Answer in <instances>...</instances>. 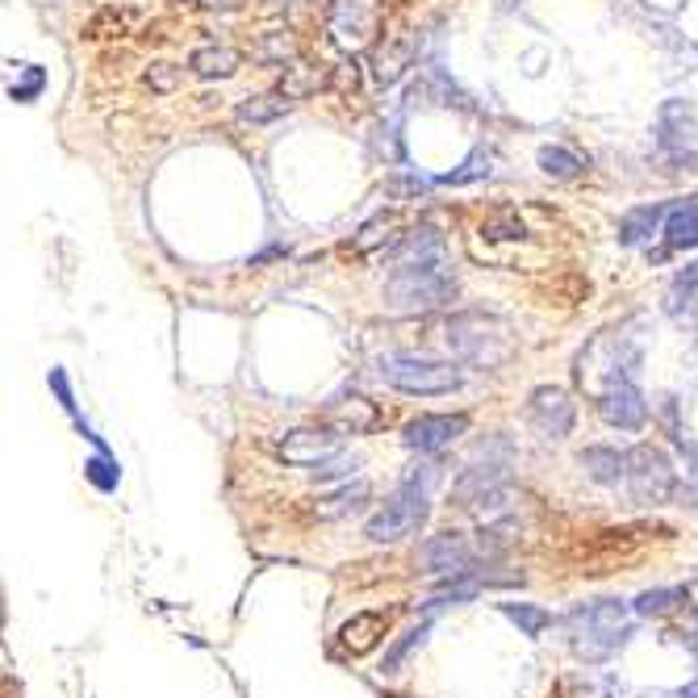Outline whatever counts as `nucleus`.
<instances>
[{
	"label": "nucleus",
	"instance_id": "obj_16",
	"mask_svg": "<svg viewBox=\"0 0 698 698\" xmlns=\"http://www.w3.org/2000/svg\"><path fill=\"white\" fill-rule=\"evenodd\" d=\"M582 469H586L598 485H619L627 482V452L607 448V444H594V448L582 452Z\"/></svg>",
	"mask_w": 698,
	"mask_h": 698
},
{
	"label": "nucleus",
	"instance_id": "obj_24",
	"mask_svg": "<svg viewBox=\"0 0 698 698\" xmlns=\"http://www.w3.org/2000/svg\"><path fill=\"white\" fill-rule=\"evenodd\" d=\"M502 615L523 627V636H544V627L552 623V615L544 607H532V602H507Z\"/></svg>",
	"mask_w": 698,
	"mask_h": 698
},
{
	"label": "nucleus",
	"instance_id": "obj_9",
	"mask_svg": "<svg viewBox=\"0 0 698 698\" xmlns=\"http://www.w3.org/2000/svg\"><path fill=\"white\" fill-rule=\"evenodd\" d=\"M419 561L427 573L435 577H464L473 561H477V552H473V544L460 536V532H439V536H431L423 544V552H419Z\"/></svg>",
	"mask_w": 698,
	"mask_h": 698
},
{
	"label": "nucleus",
	"instance_id": "obj_18",
	"mask_svg": "<svg viewBox=\"0 0 698 698\" xmlns=\"http://www.w3.org/2000/svg\"><path fill=\"white\" fill-rule=\"evenodd\" d=\"M410 59H414V38H410V34H394V38L376 51V80L398 84L402 72L410 67Z\"/></svg>",
	"mask_w": 698,
	"mask_h": 698
},
{
	"label": "nucleus",
	"instance_id": "obj_1",
	"mask_svg": "<svg viewBox=\"0 0 698 698\" xmlns=\"http://www.w3.org/2000/svg\"><path fill=\"white\" fill-rule=\"evenodd\" d=\"M394 269L385 281V306L394 314H427L457 297V276L444 260V239L423 226L389 247Z\"/></svg>",
	"mask_w": 698,
	"mask_h": 698
},
{
	"label": "nucleus",
	"instance_id": "obj_17",
	"mask_svg": "<svg viewBox=\"0 0 698 698\" xmlns=\"http://www.w3.org/2000/svg\"><path fill=\"white\" fill-rule=\"evenodd\" d=\"M665 247L670 251H690L698 247V201H677L670 205V217H665Z\"/></svg>",
	"mask_w": 698,
	"mask_h": 698
},
{
	"label": "nucleus",
	"instance_id": "obj_21",
	"mask_svg": "<svg viewBox=\"0 0 698 698\" xmlns=\"http://www.w3.org/2000/svg\"><path fill=\"white\" fill-rule=\"evenodd\" d=\"M698 310V264H690L686 272H677L670 285V314L682 319V314H695Z\"/></svg>",
	"mask_w": 698,
	"mask_h": 698
},
{
	"label": "nucleus",
	"instance_id": "obj_14",
	"mask_svg": "<svg viewBox=\"0 0 698 698\" xmlns=\"http://www.w3.org/2000/svg\"><path fill=\"white\" fill-rule=\"evenodd\" d=\"M665 217H670V205H640V210L623 214V222H619V242H623V247H645L657 230H665Z\"/></svg>",
	"mask_w": 698,
	"mask_h": 698
},
{
	"label": "nucleus",
	"instance_id": "obj_25",
	"mask_svg": "<svg viewBox=\"0 0 698 698\" xmlns=\"http://www.w3.org/2000/svg\"><path fill=\"white\" fill-rule=\"evenodd\" d=\"M297 42L289 38V29L281 34V29H272L260 38V47H255V59H269V63H285V59H294Z\"/></svg>",
	"mask_w": 698,
	"mask_h": 698
},
{
	"label": "nucleus",
	"instance_id": "obj_8",
	"mask_svg": "<svg viewBox=\"0 0 698 698\" xmlns=\"http://www.w3.org/2000/svg\"><path fill=\"white\" fill-rule=\"evenodd\" d=\"M527 419L532 427L544 435V439H564L573 431V419H577V406L564 394L561 385H539L527 402Z\"/></svg>",
	"mask_w": 698,
	"mask_h": 698
},
{
	"label": "nucleus",
	"instance_id": "obj_22",
	"mask_svg": "<svg viewBox=\"0 0 698 698\" xmlns=\"http://www.w3.org/2000/svg\"><path fill=\"white\" fill-rule=\"evenodd\" d=\"M319 84L323 76L314 72V67H306V63H294V67H285V76H281V97H289V101H306L310 92H319Z\"/></svg>",
	"mask_w": 698,
	"mask_h": 698
},
{
	"label": "nucleus",
	"instance_id": "obj_4",
	"mask_svg": "<svg viewBox=\"0 0 698 698\" xmlns=\"http://www.w3.org/2000/svg\"><path fill=\"white\" fill-rule=\"evenodd\" d=\"M431 485H435V469L427 464H419V469H410L398 489L385 498V507L364 523V536L376 539V544H389V539H402L410 536L423 519H427V502H431Z\"/></svg>",
	"mask_w": 698,
	"mask_h": 698
},
{
	"label": "nucleus",
	"instance_id": "obj_12",
	"mask_svg": "<svg viewBox=\"0 0 698 698\" xmlns=\"http://www.w3.org/2000/svg\"><path fill=\"white\" fill-rule=\"evenodd\" d=\"M281 457L289 464H319L314 473H326L331 460L339 457V435H331V431H289L281 439Z\"/></svg>",
	"mask_w": 698,
	"mask_h": 698
},
{
	"label": "nucleus",
	"instance_id": "obj_3",
	"mask_svg": "<svg viewBox=\"0 0 698 698\" xmlns=\"http://www.w3.org/2000/svg\"><path fill=\"white\" fill-rule=\"evenodd\" d=\"M448 348L457 360L473 364V369H502L514 356V335L498 314L469 310V314H457L448 323Z\"/></svg>",
	"mask_w": 698,
	"mask_h": 698
},
{
	"label": "nucleus",
	"instance_id": "obj_30",
	"mask_svg": "<svg viewBox=\"0 0 698 698\" xmlns=\"http://www.w3.org/2000/svg\"><path fill=\"white\" fill-rule=\"evenodd\" d=\"M381 230H389V217H376V222H369L364 230H360V239H356V251H373L376 242H385V235Z\"/></svg>",
	"mask_w": 698,
	"mask_h": 698
},
{
	"label": "nucleus",
	"instance_id": "obj_23",
	"mask_svg": "<svg viewBox=\"0 0 698 698\" xmlns=\"http://www.w3.org/2000/svg\"><path fill=\"white\" fill-rule=\"evenodd\" d=\"M427 632H431V619H423L419 627H410L402 640L389 648V657H385V665H381V673H402L406 657H410L414 648H423V640H427Z\"/></svg>",
	"mask_w": 698,
	"mask_h": 698
},
{
	"label": "nucleus",
	"instance_id": "obj_20",
	"mask_svg": "<svg viewBox=\"0 0 698 698\" xmlns=\"http://www.w3.org/2000/svg\"><path fill=\"white\" fill-rule=\"evenodd\" d=\"M582 167H586L582 155L569 151V147H539V172L552 176V180H573Z\"/></svg>",
	"mask_w": 698,
	"mask_h": 698
},
{
	"label": "nucleus",
	"instance_id": "obj_27",
	"mask_svg": "<svg viewBox=\"0 0 698 698\" xmlns=\"http://www.w3.org/2000/svg\"><path fill=\"white\" fill-rule=\"evenodd\" d=\"M482 176H489V155H485V151H473L469 160L460 163V172H448V176H444V185H469V180H482Z\"/></svg>",
	"mask_w": 698,
	"mask_h": 698
},
{
	"label": "nucleus",
	"instance_id": "obj_6",
	"mask_svg": "<svg viewBox=\"0 0 698 698\" xmlns=\"http://www.w3.org/2000/svg\"><path fill=\"white\" fill-rule=\"evenodd\" d=\"M507 477H511V439L494 435L489 444L477 448V457L460 469L452 498L460 507H489L507 494Z\"/></svg>",
	"mask_w": 698,
	"mask_h": 698
},
{
	"label": "nucleus",
	"instance_id": "obj_32",
	"mask_svg": "<svg viewBox=\"0 0 698 698\" xmlns=\"http://www.w3.org/2000/svg\"><path fill=\"white\" fill-rule=\"evenodd\" d=\"M686 698H698V690H690V695H686Z\"/></svg>",
	"mask_w": 698,
	"mask_h": 698
},
{
	"label": "nucleus",
	"instance_id": "obj_28",
	"mask_svg": "<svg viewBox=\"0 0 698 698\" xmlns=\"http://www.w3.org/2000/svg\"><path fill=\"white\" fill-rule=\"evenodd\" d=\"M180 76H185V72H180L176 63H151L142 80H147V88H155V92H172V88L180 84Z\"/></svg>",
	"mask_w": 698,
	"mask_h": 698
},
{
	"label": "nucleus",
	"instance_id": "obj_10",
	"mask_svg": "<svg viewBox=\"0 0 698 698\" xmlns=\"http://www.w3.org/2000/svg\"><path fill=\"white\" fill-rule=\"evenodd\" d=\"M598 410H602V419L619 431H640L648 419V406H645V394L636 389V381L632 376H615L611 385H607V394L598 398Z\"/></svg>",
	"mask_w": 698,
	"mask_h": 698
},
{
	"label": "nucleus",
	"instance_id": "obj_5",
	"mask_svg": "<svg viewBox=\"0 0 698 698\" xmlns=\"http://www.w3.org/2000/svg\"><path fill=\"white\" fill-rule=\"evenodd\" d=\"M376 376L394 389H402L410 398H439L464 385V373L457 364L431 360V356H414V351H381L376 356Z\"/></svg>",
	"mask_w": 698,
	"mask_h": 698
},
{
	"label": "nucleus",
	"instance_id": "obj_13",
	"mask_svg": "<svg viewBox=\"0 0 698 698\" xmlns=\"http://www.w3.org/2000/svg\"><path fill=\"white\" fill-rule=\"evenodd\" d=\"M385 632H389V619L381 615V611H360V615H351L339 627V645L348 648L351 657H364V652H373L381 645Z\"/></svg>",
	"mask_w": 698,
	"mask_h": 698
},
{
	"label": "nucleus",
	"instance_id": "obj_2",
	"mask_svg": "<svg viewBox=\"0 0 698 698\" xmlns=\"http://www.w3.org/2000/svg\"><path fill=\"white\" fill-rule=\"evenodd\" d=\"M564 632H569V645L582 661H607L615 657L623 640L632 636L627 627V607L619 598H598V602H586L577 611H569L564 619Z\"/></svg>",
	"mask_w": 698,
	"mask_h": 698
},
{
	"label": "nucleus",
	"instance_id": "obj_15",
	"mask_svg": "<svg viewBox=\"0 0 698 698\" xmlns=\"http://www.w3.org/2000/svg\"><path fill=\"white\" fill-rule=\"evenodd\" d=\"M242 63V54L235 47H197L188 54V72L201 76V80H226L235 76Z\"/></svg>",
	"mask_w": 698,
	"mask_h": 698
},
{
	"label": "nucleus",
	"instance_id": "obj_31",
	"mask_svg": "<svg viewBox=\"0 0 698 698\" xmlns=\"http://www.w3.org/2000/svg\"><path fill=\"white\" fill-rule=\"evenodd\" d=\"M105 469H109L105 460H92V464H88V473H92V482L101 485V489H109V485L117 482V477H113V473H105Z\"/></svg>",
	"mask_w": 698,
	"mask_h": 698
},
{
	"label": "nucleus",
	"instance_id": "obj_26",
	"mask_svg": "<svg viewBox=\"0 0 698 698\" xmlns=\"http://www.w3.org/2000/svg\"><path fill=\"white\" fill-rule=\"evenodd\" d=\"M686 598V590H645L640 598H636V615H665L673 602H682Z\"/></svg>",
	"mask_w": 698,
	"mask_h": 698
},
{
	"label": "nucleus",
	"instance_id": "obj_7",
	"mask_svg": "<svg viewBox=\"0 0 698 698\" xmlns=\"http://www.w3.org/2000/svg\"><path fill=\"white\" fill-rule=\"evenodd\" d=\"M627 485H632V494L640 498V502H665L673 494V469L670 460L661 457L657 448H632L627 452Z\"/></svg>",
	"mask_w": 698,
	"mask_h": 698
},
{
	"label": "nucleus",
	"instance_id": "obj_29",
	"mask_svg": "<svg viewBox=\"0 0 698 698\" xmlns=\"http://www.w3.org/2000/svg\"><path fill=\"white\" fill-rule=\"evenodd\" d=\"M42 84H47L42 67H29L26 84H13V88H9V97H13V101H34V97L42 92Z\"/></svg>",
	"mask_w": 698,
	"mask_h": 698
},
{
	"label": "nucleus",
	"instance_id": "obj_11",
	"mask_svg": "<svg viewBox=\"0 0 698 698\" xmlns=\"http://www.w3.org/2000/svg\"><path fill=\"white\" fill-rule=\"evenodd\" d=\"M464 431H469L464 414H419V419L406 423L402 439L406 448H414V452H444Z\"/></svg>",
	"mask_w": 698,
	"mask_h": 698
},
{
	"label": "nucleus",
	"instance_id": "obj_19",
	"mask_svg": "<svg viewBox=\"0 0 698 698\" xmlns=\"http://www.w3.org/2000/svg\"><path fill=\"white\" fill-rule=\"evenodd\" d=\"M289 97H281V92H269V97H247L235 113H239V122H251V126H264V122H276L281 113H289Z\"/></svg>",
	"mask_w": 698,
	"mask_h": 698
}]
</instances>
